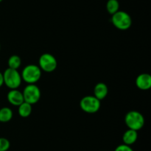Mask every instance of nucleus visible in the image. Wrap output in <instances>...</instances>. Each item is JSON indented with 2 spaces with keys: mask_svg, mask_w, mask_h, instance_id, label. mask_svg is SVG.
<instances>
[{
  "mask_svg": "<svg viewBox=\"0 0 151 151\" xmlns=\"http://www.w3.org/2000/svg\"><path fill=\"white\" fill-rule=\"evenodd\" d=\"M10 147V141L6 138H0V151H7Z\"/></svg>",
  "mask_w": 151,
  "mask_h": 151,
  "instance_id": "dca6fc26",
  "label": "nucleus"
},
{
  "mask_svg": "<svg viewBox=\"0 0 151 151\" xmlns=\"http://www.w3.org/2000/svg\"><path fill=\"white\" fill-rule=\"evenodd\" d=\"M114 151H134V150L129 145L122 144H120L116 147Z\"/></svg>",
  "mask_w": 151,
  "mask_h": 151,
  "instance_id": "f3484780",
  "label": "nucleus"
},
{
  "mask_svg": "<svg viewBox=\"0 0 151 151\" xmlns=\"http://www.w3.org/2000/svg\"><path fill=\"white\" fill-rule=\"evenodd\" d=\"M38 64L40 69L47 73L54 71L58 66L57 59L50 53H44L41 55L39 58Z\"/></svg>",
  "mask_w": 151,
  "mask_h": 151,
  "instance_id": "0eeeda50",
  "label": "nucleus"
},
{
  "mask_svg": "<svg viewBox=\"0 0 151 151\" xmlns=\"http://www.w3.org/2000/svg\"><path fill=\"white\" fill-rule=\"evenodd\" d=\"M0 50H1V45H0Z\"/></svg>",
  "mask_w": 151,
  "mask_h": 151,
  "instance_id": "aec40b11",
  "label": "nucleus"
},
{
  "mask_svg": "<svg viewBox=\"0 0 151 151\" xmlns=\"http://www.w3.org/2000/svg\"><path fill=\"white\" fill-rule=\"evenodd\" d=\"M108 93H109V89H108L107 85L104 83L100 82L96 84L94 87V96L100 101L104 99L107 96Z\"/></svg>",
  "mask_w": 151,
  "mask_h": 151,
  "instance_id": "9d476101",
  "label": "nucleus"
},
{
  "mask_svg": "<svg viewBox=\"0 0 151 151\" xmlns=\"http://www.w3.org/2000/svg\"><path fill=\"white\" fill-rule=\"evenodd\" d=\"M4 84V78H3V73L0 72V87Z\"/></svg>",
  "mask_w": 151,
  "mask_h": 151,
  "instance_id": "a211bd4d",
  "label": "nucleus"
},
{
  "mask_svg": "<svg viewBox=\"0 0 151 151\" xmlns=\"http://www.w3.org/2000/svg\"><path fill=\"white\" fill-rule=\"evenodd\" d=\"M22 94L24 102L32 105L40 100L41 90L35 84H28L24 89Z\"/></svg>",
  "mask_w": 151,
  "mask_h": 151,
  "instance_id": "39448f33",
  "label": "nucleus"
},
{
  "mask_svg": "<svg viewBox=\"0 0 151 151\" xmlns=\"http://www.w3.org/2000/svg\"><path fill=\"white\" fill-rule=\"evenodd\" d=\"M125 124L131 130H141L145 124V118L141 113L137 110L129 111L125 117Z\"/></svg>",
  "mask_w": 151,
  "mask_h": 151,
  "instance_id": "f257e3e1",
  "label": "nucleus"
},
{
  "mask_svg": "<svg viewBox=\"0 0 151 151\" xmlns=\"http://www.w3.org/2000/svg\"><path fill=\"white\" fill-rule=\"evenodd\" d=\"M136 85L139 89L147 90L151 87V76L148 73H142L136 79Z\"/></svg>",
  "mask_w": 151,
  "mask_h": 151,
  "instance_id": "1a4fd4ad",
  "label": "nucleus"
},
{
  "mask_svg": "<svg viewBox=\"0 0 151 151\" xmlns=\"http://www.w3.org/2000/svg\"><path fill=\"white\" fill-rule=\"evenodd\" d=\"M7 101L12 105L19 107L21 104L24 102L22 92L19 91L17 89H11L7 95Z\"/></svg>",
  "mask_w": 151,
  "mask_h": 151,
  "instance_id": "6e6552de",
  "label": "nucleus"
},
{
  "mask_svg": "<svg viewBox=\"0 0 151 151\" xmlns=\"http://www.w3.org/2000/svg\"><path fill=\"white\" fill-rule=\"evenodd\" d=\"M32 110V105L27 103V102H24L23 103L21 104L19 106V110L18 112L20 116L23 117V118H27L31 114Z\"/></svg>",
  "mask_w": 151,
  "mask_h": 151,
  "instance_id": "f8f14e48",
  "label": "nucleus"
},
{
  "mask_svg": "<svg viewBox=\"0 0 151 151\" xmlns=\"http://www.w3.org/2000/svg\"><path fill=\"white\" fill-rule=\"evenodd\" d=\"M111 22L117 29L121 30H128L132 25V19L130 15L122 10H118L112 15Z\"/></svg>",
  "mask_w": 151,
  "mask_h": 151,
  "instance_id": "20e7f679",
  "label": "nucleus"
},
{
  "mask_svg": "<svg viewBox=\"0 0 151 151\" xmlns=\"http://www.w3.org/2000/svg\"><path fill=\"white\" fill-rule=\"evenodd\" d=\"M2 1H3V0H0V2H1Z\"/></svg>",
  "mask_w": 151,
  "mask_h": 151,
  "instance_id": "6ab92c4d",
  "label": "nucleus"
},
{
  "mask_svg": "<svg viewBox=\"0 0 151 151\" xmlns=\"http://www.w3.org/2000/svg\"><path fill=\"white\" fill-rule=\"evenodd\" d=\"M81 108L88 113H95L100 108V101L94 96H86L80 102Z\"/></svg>",
  "mask_w": 151,
  "mask_h": 151,
  "instance_id": "423d86ee",
  "label": "nucleus"
},
{
  "mask_svg": "<svg viewBox=\"0 0 151 151\" xmlns=\"http://www.w3.org/2000/svg\"><path fill=\"white\" fill-rule=\"evenodd\" d=\"M119 4L118 0H109L106 4V9L109 13L113 15L119 10Z\"/></svg>",
  "mask_w": 151,
  "mask_h": 151,
  "instance_id": "2eb2a0df",
  "label": "nucleus"
},
{
  "mask_svg": "<svg viewBox=\"0 0 151 151\" xmlns=\"http://www.w3.org/2000/svg\"><path fill=\"white\" fill-rule=\"evenodd\" d=\"M137 139H138L137 131L131 130V129H128V130H126L122 136V141H123L124 144L129 145V146L134 144L137 142Z\"/></svg>",
  "mask_w": 151,
  "mask_h": 151,
  "instance_id": "9b49d317",
  "label": "nucleus"
},
{
  "mask_svg": "<svg viewBox=\"0 0 151 151\" xmlns=\"http://www.w3.org/2000/svg\"><path fill=\"white\" fill-rule=\"evenodd\" d=\"M22 78L27 84H35L41 76V70L38 65H28L23 69Z\"/></svg>",
  "mask_w": 151,
  "mask_h": 151,
  "instance_id": "f03ea898",
  "label": "nucleus"
},
{
  "mask_svg": "<svg viewBox=\"0 0 151 151\" xmlns=\"http://www.w3.org/2000/svg\"><path fill=\"white\" fill-rule=\"evenodd\" d=\"M13 111L10 107H4L0 109V121L1 122H8L13 118Z\"/></svg>",
  "mask_w": 151,
  "mask_h": 151,
  "instance_id": "ddd939ff",
  "label": "nucleus"
},
{
  "mask_svg": "<svg viewBox=\"0 0 151 151\" xmlns=\"http://www.w3.org/2000/svg\"><path fill=\"white\" fill-rule=\"evenodd\" d=\"M8 68L11 69L17 70L22 65V59L17 55H13L8 59Z\"/></svg>",
  "mask_w": 151,
  "mask_h": 151,
  "instance_id": "4468645a",
  "label": "nucleus"
},
{
  "mask_svg": "<svg viewBox=\"0 0 151 151\" xmlns=\"http://www.w3.org/2000/svg\"><path fill=\"white\" fill-rule=\"evenodd\" d=\"M4 84L8 88L17 89L22 84V76L17 70L7 68L3 73Z\"/></svg>",
  "mask_w": 151,
  "mask_h": 151,
  "instance_id": "7ed1b4c3",
  "label": "nucleus"
}]
</instances>
